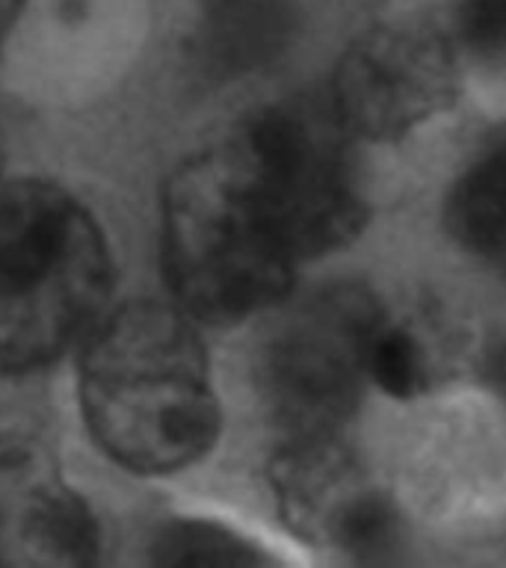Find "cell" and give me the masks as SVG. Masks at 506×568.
Segmentation results:
<instances>
[{"instance_id": "obj_1", "label": "cell", "mask_w": 506, "mask_h": 568, "mask_svg": "<svg viewBox=\"0 0 506 568\" xmlns=\"http://www.w3.org/2000/svg\"><path fill=\"white\" fill-rule=\"evenodd\" d=\"M80 408L98 447L133 474H175L208 456L220 403L190 314L133 302L101 320L80 362Z\"/></svg>"}, {"instance_id": "obj_2", "label": "cell", "mask_w": 506, "mask_h": 568, "mask_svg": "<svg viewBox=\"0 0 506 568\" xmlns=\"http://www.w3.org/2000/svg\"><path fill=\"white\" fill-rule=\"evenodd\" d=\"M113 261L92 213L48 181L0 184V376L42 371L104 320Z\"/></svg>"}, {"instance_id": "obj_3", "label": "cell", "mask_w": 506, "mask_h": 568, "mask_svg": "<svg viewBox=\"0 0 506 568\" xmlns=\"http://www.w3.org/2000/svg\"><path fill=\"white\" fill-rule=\"evenodd\" d=\"M291 252L266 229L229 140L195 151L163 190V270L178 308L229 326L282 302Z\"/></svg>"}, {"instance_id": "obj_4", "label": "cell", "mask_w": 506, "mask_h": 568, "mask_svg": "<svg viewBox=\"0 0 506 568\" xmlns=\"http://www.w3.org/2000/svg\"><path fill=\"white\" fill-rule=\"evenodd\" d=\"M346 136L335 104L314 98L266 106L225 136L266 229L293 261L344 246L367 220Z\"/></svg>"}, {"instance_id": "obj_5", "label": "cell", "mask_w": 506, "mask_h": 568, "mask_svg": "<svg viewBox=\"0 0 506 568\" xmlns=\"http://www.w3.org/2000/svg\"><path fill=\"white\" fill-rule=\"evenodd\" d=\"M380 305L353 284L326 287L275 328L261 355V388L287 438L332 435L353 412Z\"/></svg>"}, {"instance_id": "obj_6", "label": "cell", "mask_w": 506, "mask_h": 568, "mask_svg": "<svg viewBox=\"0 0 506 568\" xmlns=\"http://www.w3.org/2000/svg\"><path fill=\"white\" fill-rule=\"evenodd\" d=\"M453 92V57L438 36L424 27H376L341 57L332 104L350 133L399 140L451 104Z\"/></svg>"}, {"instance_id": "obj_7", "label": "cell", "mask_w": 506, "mask_h": 568, "mask_svg": "<svg viewBox=\"0 0 506 568\" xmlns=\"http://www.w3.org/2000/svg\"><path fill=\"white\" fill-rule=\"evenodd\" d=\"M98 524L48 444L0 435V566L74 568L98 559Z\"/></svg>"}, {"instance_id": "obj_8", "label": "cell", "mask_w": 506, "mask_h": 568, "mask_svg": "<svg viewBox=\"0 0 506 568\" xmlns=\"http://www.w3.org/2000/svg\"><path fill=\"white\" fill-rule=\"evenodd\" d=\"M296 36L293 0H195L193 51L213 78L270 69Z\"/></svg>"}, {"instance_id": "obj_9", "label": "cell", "mask_w": 506, "mask_h": 568, "mask_svg": "<svg viewBox=\"0 0 506 568\" xmlns=\"http://www.w3.org/2000/svg\"><path fill=\"white\" fill-rule=\"evenodd\" d=\"M453 240L479 255L506 252V142L459 178L447 202Z\"/></svg>"}, {"instance_id": "obj_10", "label": "cell", "mask_w": 506, "mask_h": 568, "mask_svg": "<svg viewBox=\"0 0 506 568\" xmlns=\"http://www.w3.org/2000/svg\"><path fill=\"white\" fill-rule=\"evenodd\" d=\"M151 559L158 566H257L261 554L252 541L213 521H169L151 541Z\"/></svg>"}, {"instance_id": "obj_11", "label": "cell", "mask_w": 506, "mask_h": 568, "mask_svg": "<svg viewBox=\"0 0 506 568\" xmlns=\"http://www.w3.org/2000/svg\"><path fill=\"white\" fill-rule=\"evenodd\" d=\"M364 373L391 397H415L424 388L426 371L415 337L397 326L382 323L373 332L364 358Z\"/></svg>"}, {"instance_id": "obj_12", "label": "cell", "mask_w": 506, "mask_h": 568, "mask_svg": "<svg viewBox=\"0 0 506 568\" xmlns=\"http://www.w3.org/2000/svg\"><path fill=\"white\" fill-rule=\"evenodd\" d=\"M394 541H397L394 509L385 497L371 491V488H364L362 495L355 497V504L346 509L335 532H332V545L362 559L388 554Z\"/></svg>"}, {"instance_id": "obj_13", "label": "cell", "mask_w": 506, "mask_h": 568, "mask_svg": "<svg viewBox=\"0 0 506 568\" xmlns=\"http://www.w3.org/2000/svg\"><path fill=\"white\" fill-rule=\"evenodd\" d=\"M459 30L479 51L506 48V0H462Z\"/></svg>"}, {"instance_id": "obj_14", "label": "cell", "mask_w": 506, "mask_h": 568, "mask_svg": "<svg viewBox=\"0 0 506 568\" xmlns=\"http://www.w3.org/2000/svg\"><path fill=\"white\" fill-rule=\"evenodd\" d=\"M27 7V0H0V44L9 36V30L16 27L21 9Z\"/></svg>"}, {"instance_id": "obj_15", "label": "cell", "mask_w": 506, "mask_h": 568, "mask_svg": "<svg viewBox=\"0 0 506 568\" xmlns=\"http://www.w3.org/2000/svg\"><path fill=\"white\" fill-rule=\"evenodd\" d=\"M504 382H506V355H504Z\"/></svg>"}]
</instances>
